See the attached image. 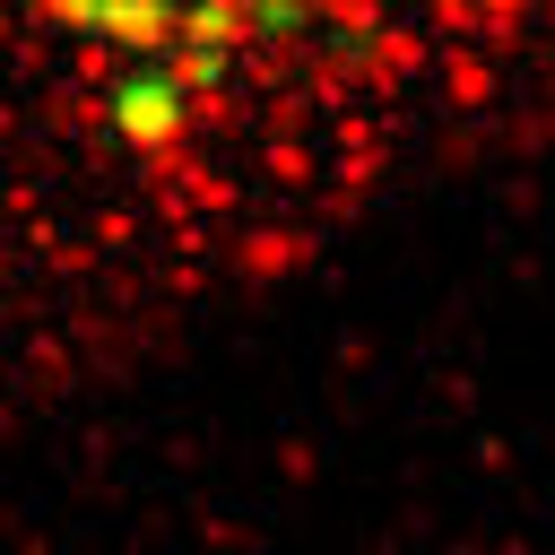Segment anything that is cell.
<instances>
[{
    "label": "cell",
    "mask_w": 555,
    "mask_h": 555,
    "mask_svg": "<svg viewBox=\"0 0 555 555\" xmlns=\"http://www.w3.org/2000/svg\"><path fill=\"white\" fill-rule=\"evenodd\" d=\"M113 113H121V130H139V139H165V130H173V95H165L156 69H139V78L113 95Z\"/></svg>",
    "instance_id": "cell-1"
},
{
    "label": "cell",
    "mask_w": 555,
    "mask_h": 555,
    "mask_svg": "<svg viewBox=\"0 0 555 555\" xmlns=\"http://www.w3.org/2000/svg\"><path fill=\"white\" fill-rule=\"evenodd\" d=\"M225 26H234V9H191V61L182 69H217V43H225Z\"/></svg>",
    "instance_id": "cell-2"
},
{
    "label": "cell",
    "mask_w": 555,
    "mask_h": 555,
    "mask_svg": "<svg viewBox=\"0 0 555 555\" xmlns=\"http://www.w3.org/2000/svg\"><path fill=\"white\" fill-rule=\"evenodd\" d=\"M373 43H382V26H373V17H356V26H338V35H330V52H338V61H364Z\"/></svg>",
    "instance_id": "cell-3"
},
{
    "label": "cell",
    "mask_w": 555,
    "mask_h": 555,
    "mask_svg": "<svg viewBox=\"0 0 555 555\" xmlns=\"http://www.w3.org/2000/svg\"><path fill=\"white\" fill-rule=\"evenodd\" d=\"M251 17H260L269 35H295V26H304V9H295V0H269V9H251Z\"/></svg>",
    "instance_id": "cell-4"
}]
</instances>
